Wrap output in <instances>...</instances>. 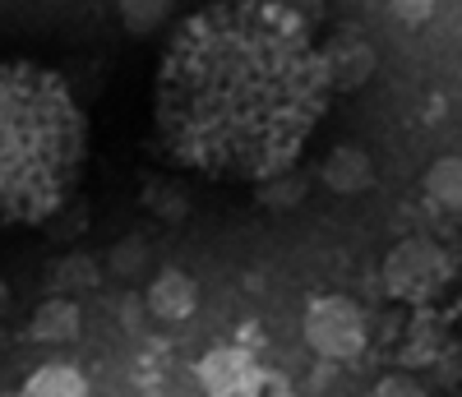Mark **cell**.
I'll return each mask as SVG.
<instances>
[{"instance_id":"6da1fadb","label":"cell","mask_w":462,"mask_h":397,"mask_svg":"<svg viewBox=\"0 0 462 397\" xmlns=\"http://www.w3.org/2000/svg\"><path fill=\"white\" fill-rule=\"evenodd\" d=\"M333 88L310 19L282 0H213L176 23L152 74V130L176 167L273 180L296 167Z\"/></svg>"},{"instance_id":"7a4b0ae2","label":"cell","mask_w":462,"mask_h":397,"mask_svg":"<svg viewBox=\"0 0 462 397\" xmlns=\"http://www.w3.org/2000/svg\"><path fill=\"white\" fill-rule=\"evenodd\" d=\"M88 167V115L37 60H0V226L56 217Z\"/></svg>"},{"instance_id":"3957f363","label":"cell","mask_w":462,"mask_h":397,"mask_svg":"<svg viewBox=\"0 0 462 397\" xmlns=\"http://www.w3.org/2000/svg\"><path fill=\"white\" fill-rule=\"evenodd\" d=\"M305 346L324 361H356L370 342L365 309L352 296H319L305 309Z\"/></svg>"},{"instance_id":"277c9868","label":"cell","mask_w":462,"mask_h":397,"mask_svg":"<svg viewBox=\"0 0 462 397\" xmlns=\"http://www.w3.org/2000/svg\"><path fill=\"white\" fill-rule=\"evenodd\" d=\"M448 277H453V259L435 241H420V235L393 245V254L383 259V291L398 300H411V305L430 300Z\"/></svg>"},{"instance_id":"5b68a950","label":"cell","mask_w":462,"mask_h":397,"mask_svg":"<svg viewBox=\"0 0 462 397\" xmlns=\"http://www.w3.org/2000/svg\"><path fill=\"white\" fill-rule=\"evenodd\" d=\"M199 383L208 397H263V370L245 346H213L199 361Z\"/></svg>"},{"instance_id":"8992f818","label":"cell","mask_w":462,"mask_h":397,"mask_svg":"<svg viewBox=\"0 0 462 397\" xmlns=\"http://www.w3.org/2000/svg\"><path fill=\"white\" fill-rule=\"evenodd\" d=\"M319 56H324V74H328V88H333V93H356V88H365L370 74H374V65H379L374 47L365 42V37H356V32H337L328 47H319Z\"/></svg>"},{"instance_id":"52a82bcc","label":"cell","mask_w":462,"mask_h":397,"mask_svg":"<svg viewBox=\"0 0 462 397\" xmlns=\"http://www.w3.org/2000/svg\"><path fill=\"white\" fill-rule=\"evenodd\" d=\"M143 300H148V314L158 324H185L189 314H195V305H199V287H195V277H189L185 268H158Z\"/></svg>"},{"instance_id":"ba28073f","label":"cell","mask_w":462,"mask_h":397,"mask_svg":"<svg viewBox=\"0 0 462 397\" xmlns=\"http://www.w3.org/2000/svg\"><path fill=\"white\" fill-rule=\"evenodd\" d=\"M84 328V309L74 305L69 296H51L32 309V324H28V337L32 342H47V346H60V342H74Z\"/></svg>"},{"instance_id":"9c48e42d","label":"cell","mask_w":462,"mask_h":397,"mask_svg":"<svg viewBox=\"0 0 462 397\" xmlns=\"http://www.w3.org/2000/svg\"><path fill=\"white\" fill-rule=\"evenodd\" d=\"M324 185L333 194H365L374 185V162H370V152L365 148H352V143H342L324 157Z\"/></svg>"},{"instance_id":"30bf717a","label":"cell","mask_w":462,"mask_h":397,"mask_svg":"<svg viewBox=\"0 0 462 397\" xmlns=\"http://www.w3.org/2000/svg\"><path fill=\"white\" fill-rule=\"evenodd\" d=\"M19 397H88V379L74 365H42L28 374Z\"/></svg>"},{"instance_id":"8fae6325","label":"cell","mask_w":462,"mask_h":397,"mask_svg":"<svg viewBox=\"0 0 462 397\" xmlns=\"http://www.w3.org/2000/svg\"><path fill=\"white\" fill-rule=\"evenodd\" d=\"M176 10V0H116V14H121L125 32L134 37H152Z\"/></svg>"},{"instance_id":"7c38bea8","label":"cell","mask_w":462,"mask_h":397,"mask_svg":"<svg viewBox=\"0 0 462 397\" xmlns=\"http://www.w3.org/2000/svg\"><path fill=\"white\" fill-rule=\"evenodd\" d=\"M426 194L435 198V204L462 213V157H439V162H430V171H426Z\"/></svg>"},{"instance_id":"4fadbf2b","label":"cell","mask_w":462,"mask_h":397,"mask_svg":"<svg viewBox=\"0 0 462 397\" xmlns=\"http://www.w3.org/2000/svg\"><path fill=\"white\" fill-rule=\"evenodd\" d=\"M106 263H111V272H116V277H139V272H143V263H148V245L139 241V235H125V241L111 250V259H106Z\"/></svg>"},{"instance_id":"5bb4252c","label":"cell","mask_w":462,"mask_h":397,"mask_svg":"<svg viewBox=\"0 0 462 397\" xmlns=\"http://www.w3.org/2000/svg\"><path fill=\"white\" fill-rule=\"evenodd\" d=\"M56 287H97V263L84 259V254H69L60 268H56Z\"/></svg>"},{"instance_id":"9a60e30c","label":"cell","mask_w":462,"mask_h":397,"mask_svg":"<svg viewBox=\"0 0 462 397\" xmlns=\"http://www.w3.org/2000/svg\"><path fill=\"white\" fill-rule=\"evenodd\" d=\"M300 189H305V185H300L291 171H282V176H273V180H263L259 198H263L268 208H287V204H296V198H300Z\"/></svg>"},{"instance_id":"2e32d148","label":"cell","mask_w":462,"mask_h":397,"mask_svg":"<svg viewBox=\"0 0 462 397\" xmlns=\"http://www.w3.org/2000/svg\"><path fill=\"white\" fill-rule=\"evenodd\" d=\"M370 397H430V392L420 388L411 374H383V379L370 388Z\"/></svg>"},{"instance_id":"e0dca14e","label":"cell","mask_w":462,"mask_h":397,"mask_svg":"<svg viewBox=\"0 0 462 397\" xmlns=\"http://www.w3.org/2000/svg\"><path fill=\"white\" fill-rule=\"evenodd\" d=\"M393 14L416 28V23H426V19L435 14V0H393Z\"/></svg>"}]
</instances>
